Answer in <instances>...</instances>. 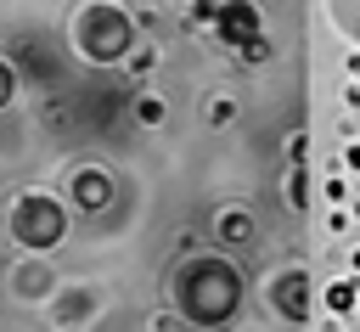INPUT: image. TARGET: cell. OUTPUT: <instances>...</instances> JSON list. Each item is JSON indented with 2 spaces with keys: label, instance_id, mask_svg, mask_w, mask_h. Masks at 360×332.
Segmentation results:
<instances>
[{
  "label": "cell",
  "instance_id": "6da1fadb",
  "mask_svg": "<svg viewBox=\"0 0 360 332\" xmlns=\"http://www.w3.org/2000/svg\"><path fill=\"white\" fill-rule=\"evenodd\" d=\"M11 231H17V242H28V248H51V242L62 236V208H56L51 197H22L17 214H11Z\"/></svg>",
  "mask_w": 360,
  "mask_h": 332
},
{
  "label": "cell",
  "instance_id": "7a4b0ae2",
  "mask_svg": "<svg viewBox=\"0 0 360 332\" xmlns=\"http://www.w3.org/2000/svg\"><path fill=\"white\" fill-rule=\"evenodd\" d=\"M186 304H191L197 321H219V315L236 304V276L219 270V264H202V270H197V287L186 293Z\"/></svg>",
  "mask_w": 360,
  "mask_h": 332
},
{
  "label": "cell",
  "instance_id": "3957f363",
  "mask_svg": "<svg viewBox=\"0 0 360 332\" xmlns=\"http://www.w3.org/2000/svg\"><path fill=\"white\" fill-rule=\"evenodd\" d=\"M214 34H219L225 45H236V51H242V45H253V39H259V11H253L248 0H225V6H219V17H214Z\"/></svg>",
  "mask_w": 360,
  "mask_h": 332
},
{
  "label": "cell",
  "instance_id": "277c9868",
  "mask_svg": "<svg viewBox=\"0 0 360 332\" xmlns=\"http://www.w3.org/2000/svg\"><path fill=\"white\" fill-rule=\"evenodd\" d=\"M124 28H129V23L112 17V11H101V17L90 11V17H84V45H90L96 56H112V51L124 45Z\"/></svg>",
  "mask_w": 360,
  "mask_h": 332
},
{
  "label": "cell",
  "instance_id": "5b68a950",
  "mask_svg": "<svg viewBox=\"0 0 360 332\" xmlns=\"http://www.w3.org/2000/svg\"><path fill=\"white\" fill-rule=\"evenodd\" d=\"M73 191H79V203H84V208H101L112 186H107V174H101V169H84V174L73 180Z\"/></svg>",
  "mask_w": 360,
  "mask_h": 332
},
{
  "label": "cell",
  "instance_id": "8992f818",
  "mask_svg": "<svg viewBox=\"0 0 360 332\" xmlns=\"http://www.w3.org/2000/svg\"><path fill=\"white\" fill-rule=\"evenodd\" d=\"M276 298H281V315H292V321H298V315L309 309V304H304V298H309V281H304V276H292V281H281V293H276Z\"/></svg>",
  "mask_w": 360,
  "mask_h": 332
},
{
  "label": "cell",
  "instance_id": "52a82bcc",
  "mask_svg": "<svg viewBox=\"0 0 360 332\" xmlns=\"http://www.w3.org/2000/svg\"><path fill=\"white\" fill-rule=\"evenodd\" d=\"M326 309H332V315H349V309H354V281H332V287H326Z\"/></svg>",
  "mask_w": 360,
  "mask_h": 332
},
{
  "label": "cell",
  "instance_id": "ba28073f",
  "mask_svg": "<svg viewBox=\"0 0 360 332\" xmlns=\"http://www.w3.org/2000/svg\"><path fill=\"white\" fill-rule=\"evenodd\" d=\"M135 118H141V124H158V118H163V101L141 96V101H135Z\"/></svg>",
  "mask_w": 360,
  "mask_h": 332
},
{
  "label": "cell",
  "instance_id": "9c48e42d",
  "mask_svg": "<svg viewBox=\"0 0 360 332\" xmlns=\"http://www.w3.org/2000/svg\"><path fill=\"white\" fill-rule=\"evenodd\" d=\"M219 231H225V236H248V219H242V214H225Z\"/></svg>",
  "mask_w": 360,
  "mask_h": 332
},
{
  "label": "cell",
  "instance_id": "30bf717a",
  "mask_svg": "<svg viewBox=\"0 0 360 332\" xmlns=\"http://www.w3.org/2000/svg\"><path fill=\"white\" fill-rule=\"evenodd\" d=\"M219 6H225V0H191V11H197L202 23H214V17H219Z\"/></svg>",
  "mask_w": 360,
  "mask_h": 332
},
{
  "label": "cell",
  "instance_id": "8fae6325",
  "mask_svg": "<svg viewBox=\"0 0 360 332\" xmlns=\"http://www.w3.org/2000/svg\"><path fill=\"white\" fill-rule=\"evenodd\" d=\"M242 56H248V62H264V56H270V39H253V45H242Z\"/></svg>",
  "mask_w": 360,
  "mask_h": 332
},
{
  "label": "cell",
  "instance_id": "7c38bea8",
  "mask_svg": "<svg viewBox=\"0 0 360 332\" xmlns=\"http://www.w3.org/2000/svg\"><path fill=\"white\" fill-rule=\"evenodd\" d=\"M6 101H11V68L0 62V107H6Z\"/></svg>",
  "mask_w": 360,
  "mask_h": 332
},
{
  "label": "cell",
  "instance_id": "4fadbf2b",
  "mask_svg": "<svg viewBox=\"0 0 360 332\" xmlns=\"http://www.w3.org/2000/svg\"><path fill=\"white\" fill-rule=\"evenodd\" d=\"M349 73H354V79H360V56H354V62H349Z\"/></svg>",
  "mask_w": 360,
  "mask_h": 332
}]
</instances>
